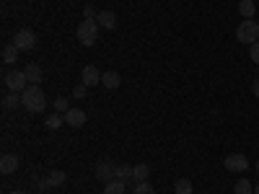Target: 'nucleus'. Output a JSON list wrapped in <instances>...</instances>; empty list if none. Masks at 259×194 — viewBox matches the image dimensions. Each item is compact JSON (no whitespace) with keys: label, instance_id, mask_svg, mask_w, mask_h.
<instances>
[{"label":"nucleus","instance_id":"f257e3e1","mask_svg":"<svg viewBox=\"0 0 259 194\" xmlns=\"http://www.w3.org/2000/svg\"><path fill=\"white\" fill-rule=\"evenodd\" d=\"M21 104H24L26 112L39 114V112H45V106H47V96H45V91H41L39 85H29V88L21 93Z\"/></svg>","mask_w":259,"mask_h":194},{"label":"nucleus","instance_id":"f03ea898","mask_svg":"<svg viewBox=\"0 0 259 194\" xmlns=\"http://www.w3.org/2000/svg\"><path fill=\"white\" fill-rule=\"evenodd\" d=\"M78 41L83 47H94L96 44V39H99V24H96V18H83L80 24H78Z\"/></svg>","mask_w":259,"mask_h":194},{"label":"nucleus","instance_id":"7ed1b4c3","mask_svg":"<svg viewBox=\"0 0 259 194\" xmlns=\"http://www.w3.org/2000/svg\"><path fill=\"white\" fill-rule=\"evenodd\" d=\"M236 39L241 41V44H254V41H259V24L254 18H244L241 24H239V29H236Z\"/></svg>","mask_w":259,"mask_h":194},{"label":"nucleus","instance_id":"20e7f679","mask_svg":"<svg viewBox=\"0 0 259 194\" xmlns=\"http://www.w3.org/2000/svg\"><path fill=\"white\" fill-rule=\"evenodd\" d=\"M3 83L8 85V91H11V93H24L29 85H31L24 70H8V73L3 75Z\"/></svg>","mask_w":259,"mask_h":194},{"label":"nucleus","instance_id":"39448f33","mask_svg":"<svg viewBox=\"0 0 259 194\" xmlns=\"http://www.w3.org/2000/svg\"><path fill=\"white\" fill-rule=\"evenodd\" d=\"M13 44H16L21 52H29V50L36 47V34H34L31 29H18L16 36H13Z\"/></svg>","mask_w":259,"mask_h":194},{"label":"nucleus","instance_id":"423d86ee","mask_svg":"<svg viewBox=\"0 0 259 194\" xmlns=\"http://www.w3.org/2000/svg\"><path fill=\"white\" fill-rule=\"evenodd\" d=\"M223 166H226V171H231V174H244V171L249 168V161L241 153H231V156L223 158Z\"/></svg>","mask_w":259,"mask_h":194},{"label":"nucleus","instance_id":"0eeeda50","mask_svg":"<svg viewBox=\"0 0 259 194\" xmlns=\"http://www.w3.org/2000/svg\"><path fill=\"white\" fill-rule=\"evenodd\" d=\"M96 179L99 181H114L117 179V163L114 161H101L96 166Z\"/></svg>","mask_w":259,"mask_h":194},{"label":"nucleus","instance_id":"6e6552de","mask_svg":"<svg viewBox=\"0 0 259 194\" xmlns=\"http://www.w3.org/2000/svg\"><path fill=\"white\" fill-rule=\"evenodd\" d=\"M80 83H83V85H89V88H94V85L101 83V73L94 68V65H85V68L80 70Z\"/></svg>","mask_w":259,"mask_h":194},{"label":"nucleus","instance_id":"1a4fd4ad","mask_svg":"<svg viewBox=\"0 0 259 194\" xmlns=\"http://www.w3.org/2000/svg\"><path fill=\"white\" fill-rule=\"evenodd\" d=\"M18 163H21V158L18 156H13V153H6L3 158H0V174H13V171L18 168Z\"/></svg>","mask_w":259,"mask_h":194},{"label":"nucleus","instance_id":"9d476101","mask_svg":"<svg viewBox=\"0 0 259 194\" xmlns=\"http://www.w3.org/2000/svg\"><path fill=\"white\" fill-rule=\"evenodd\" d=\"M96 24L101 26V29H114L117 26V16H114V11H99L96 13Z\"/></svg>","mask_w":259,"mask_h":194},{"label":"nucleus","instance_id":"9b49d317","mask_svg":"<svg viewBox=\"0 0 259 194\" xmlns=\"http://www.w3.org/2000/svg\"><path fill=\"white\" fill-rule=\"evenodd\" d=\"M65 124H70V127H83L85 124V112L83 109H70V112H65Z\"/></svg>","mask_w":259,"mask_h":194},{"label":"nucleus","instance_id":"f8f14e48","mask_svg":"<svg viewBox=\"0 0 259 194\" xmlns=\"http://www.w3.org/2000/svg\"><path fill=\"white\" fill-rule=\"evenodd\" d=\"M119 83H122V78H119L117 70H106V73H101V85H104V88L114 91V88H119Z\"/></svg>","mask_w":259,"mask_h":194},{"label":"nucleus","instance_id":"ddd939ff","mask_svg":"<svg viewBox=\"0 0 259 194\" xmlns=\"http://www.w3.org/2000/svg\"><path fill=\"white\" fill-rule=\"evenodd\" d=\"M24 73H26V78H29V83H31V85H39V83H41V78H45V73H41V68H39L36 62L26 65Z\"/></svg>","mask_w":259,"mask_h":194},{"label":"nucleus","instance_id":"4468645a","mask_svg":"<svg viewBox=\"0 0 259 194\" xmlns=\"http://www.w3.org/2000/svg\"><path fill=\"white\" fill-rule=\"evenodd\" d=\"M133 176H135V166H130V163L117 166V179L119 181H133Z\"/></svg>","mask_w":259,"mask_h":194},{"label":"nucleus","instance_id":"2eb2a0df","mask_svg":"<svg viewBox=\"0 0 259 194\" xmlns=\"http://www.w3.org/2000/svg\"><path fill=\"white\" fill-rule=\"evenodd\" d=\"M18 106H24V104H21V93H6V96H3V109H6V112L18 109Z\"/></svg>","mask_w":259,"mask_h":194},{"label":"nucleus","instance_id":"dca6fc26","mask_svg":"<svg viewBox=\"0 0 259 194\" xmlns=\"http://www.w3.org/2000/svg\"><path fill=\"white\" fill-rule=\"evenodd\" d=\"M18 52H21V50H18L16 44H6V47H3V62H6V65H13V62L18 60Z\"/></svg>","mask_w":259,"mask_h":194},{"label":"nucleus","instance_id":"f3484780","mask_svg":"<svg viewBox=\"0 0 259 194\" xmlns=\"http://www.w3.org/2000/svg\"><path fill=\"white\" fill-rule=\"evenodd\" d=\"M148 176H150V166L148 163H138L135 166V176H133V181H148Z\"/></svg>","mask_w":259,"mask_h":194},{"label":"nucleus","instance_id":"a211bd4d","mask_svg":"<svg viewBox=\"0 0 259 194\" xmlns=\"http://www.w3.org/2000/svg\"><path fill=\"white\" fill-rule=\"evenodd\" d=\"M124 181H119V179H114V181H106V186H104V194H124Z\"/></svg>","mask_w":259,"mask_h":194},{"label":"nucleus","instance_id":"6ab92c4d","mask_svg":"<svg viewBox=\"0 0 259 194\" xmlns=\"http://www.w3.org/2000/svg\"><path fill=\"white\" fill-rule=\"evenodd\" d=\"M239 13H241L244 18H251V16L256 13V6H254V0H241V3H239Z\"/></svg>","mask_w":259,"mask_h":194},{"label":"nucleus","instance_id":"aec40b11","mask_svg":"<svg viewBox=\"0 0 259 194\" xmlns=\"http://www.w3.org/2000/svg\"><path fill=\"white\" fill-rule=\"evenodd\" d=\"M174 191L177 194H192V181L189 179H177L174 181Z\"/></svg>","mask_w":259,"mask_h":194},{"label":"nucleus","instance_id":"412c9836","mask_svg":"<svg viewBox=\"0 0 259 194\" xmlns=\"http://www.w3.org/2000/svg\"><path fill=\"white\" fill-rule=\"evenodd\" d=\"M62 122H65V114L55 112L52 117H47V122H45V124H47V129H60V124H62Z\"/></svg>","mask_w":259,"mask_h":194},{"label":"nucleus","instance_id":"4be33fe9","mask_svg":"<svg viewBox=\"0 0 259 194\" xmlns=\"http://www.w3.org/2000/svg\"><path fill=\"white\" fill-rule=\"evenodd\" d=\"M233 194H254V186H251L246 179H241V181H236V186H233Z\"/></svg>","mask_w":259,"mask_h":194},{"label":"nucleus","instance_id":"5701e85b","mask_svg":"<svg viewBox=\"0 0 259 194\" xmlns=\"http://www.w3.org/2000/svg\"><path fill=\"white\" fill-rule=\"evenodd\" d=\"M65 181H68V174H65V171H52L50 174V184L52 186H62Z\"/></svg>","mask_w":259,"mask_h":194},{"label":"nucleus","instance_id":"b1692460","mask_svg":"<svg viewBox=\"0 0 259 194\" xmlns=\"http://www.w3.org/2000/svg\"><path fill=\"white\" fill-rule=\"evenodd\" d=\"M73 106H70V99H55V112H60V114H65V112H70Z\"/></svg>","mask_w":259,"mask_h":194},{"label":"nucleus","instance_id":"393cba45","mask_svg":"<svg viewBox=\"0 0 259 194\" xmlns=\"http://www.w3.org/2000/svg\"><path fill=\"white\" fill-rule=\"evenodd\" d=\"M135 194H156V189H153V184H148V181H140V184L135 186Z\"/></svg>","mask_w":259,"mask_h":194},{"label":"nucleus","instance_id":"a878e982","mask_svg":"<svg viewBox=\"0 0 259 194\" xmlns=\"http://www.w3.org/2000/svg\"><path fill=\"white\" fill-rule=\"evenodd\" d=\"M34 184H36V189H39V191H47V189L52 186V184H50V176H36V179H34Z\"/></svg>","mask_w":259,"mask_h":194},{"label":"nucleus","instance_id":"bb28decb","mask_svg":"<svg viewBox=\"0 0 259 194\" xmlns=\"http://www.w3.org/2000/svg\"><path fill=\"white\" fill-rule=\"evenodd\" d=\"M85 93H89V85H83V83H80V85H75V88H73V99H83Z\"/></svg>","mask_w":259,"mask_h":194},{"label":"nucleus","instance_id":"cd10ccee","mask_svg":"<svg viewBox=\"0 0 259 194\" xmlns=\"http://www.w3.org/2000/svg\"><path fill=\"white\" fill-rule=\"evenodd\" d=\"M249 57H251V60L259 65V41H254V44L249 47Z\"/></svg>","mask_w":259,"mask_h":194},{"label":"nucleus","instance_id":"c85d7f7f","mask_svg":"<svg viewBox=\"0 0 259 194\" xmlns=\"http://www.w3.org/2000/svg\"><path fill=\"white\" fill-rule=\"evenodd\" d=\"M83 16H85V18H96V11H94L91 6H85V8H83Z\"/></svg>","mask_w":259,"mask_h":194},{"label":"nucleus","instance_id":"c756f323","mask_svg":"<svg viewBox=\"0 0 259 194\" xmlns=\"http://www.w3.org/2000/svg\"><path fill=\"white\" fill-rule=\"evenodd\" d=\"M251 91H254V96H256V99H259V78H256V80H254V85H251Z\"/></svg>","mask_w":259,"mask_h":194},{"label":"nucleus","instance_id":"7c9ffc66","mask_svg":"<svg viewBox=\"0 0 259 194\" xmlns=\"http://www.w3.org/2000/svg\"><path fill=\"white\" fill-rule=\"evenodd\" d=\"M11 194H26V191H21V189H16V191H11Z\"/></svg>","mask_w":259,"mask_h":194},{"label":"nucleus","instance_id":"2f4dec72","mask_svg":"<svg viewBox=\"0 0 259 194\" xmlns=\"http://www.w3.org/2000/svg\"><path fill=\"white\" fill-rule=\"evenodd\" d=\"M254 194H259V184H256V186H254Z\"/></svg>","mask_w":259,"mask_h":194},{"label":"nucleus","instance_id":"473e14b6","mask_svg":"<svg viewBox=\"0 0 259 194\" xmlns=\"http://www.w3.org/2000/svg\"><path fill=\"white\" fill-rule=\"evenodd\" d=\"M256 174H259V161H256Z\"/></svg>","mask_w":259,"mask_h":194},{"label":"nucleus","instance_id":"72a5a7b5","mask_svg":"<svg viewBox=\"0 0 259 194\" xmlns=\"http://www.w3.org/2000/svg\"><path fill=\"white\" fill-rule=\"evenodd\" d=\"M205 194H207V191H205Z\"/></svg>","mask_w":259,"mask_h":194}]
</instances>
